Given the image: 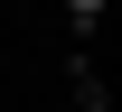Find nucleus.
I'll return each mask as SVG.
<instances>
[{
    "label": "nucleus",
    "mask_w": 122,
    "mask_h": 112,
    "mask_svg": "<svg viewBox=\"0 0 122 112\" xmlns=\"http://www.w3.org/2000/svg\"><path fill=\"white\" fill-rule=\"evenodd\" d=\"M66 19H75V28H94V19H103V0H66Z\"/></svg>",
    "instance_id": "obj_1"
}]
</instances>
